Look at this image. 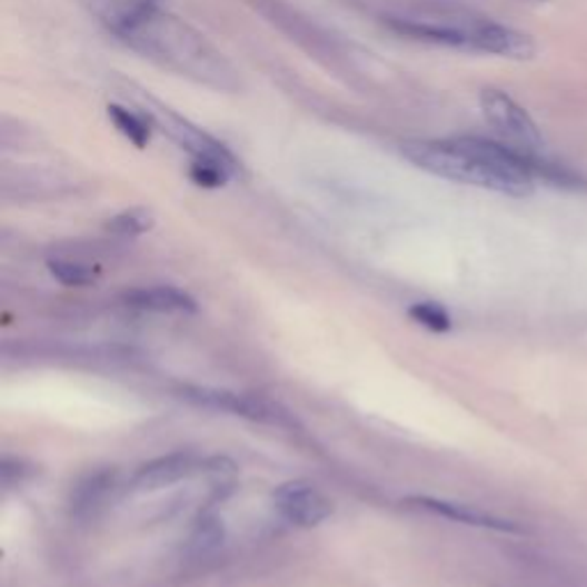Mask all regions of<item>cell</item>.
Listing matches in <instances>:
<instances>
[{
	"label": "cell",
	"mask_w": 587,
	"mask_h": 587,
	"mask_svg": "<svg viewBox=\"0 0 587 587\" xmlns=\"http://www.w3.org/2000/svg\"><path fill=\"white\" fill-rule=\"evenodd\" d=\"M189 177L193 179V183H198V187H202V189L226 187L230 179H235L226 168L213 166V163H200V161H191Z\"/></svg>",
	"instance_id": "ac0fdd59"
},
{
	"label": "cell",
	"mask_w": 587,
	"mask_h": 587,
	"mask_svg": "<svg viewBox=\"0 0 587 587\" xmlns=\"http://www.w3.org/2000/svg\"><path fill=\"white\" fill-rule=\"evenodd\" d=\"M401 157L416 168L468 187H480L511 198L535 191V152H521L494 140L461 136L448 140H407Z\"/></svg>",
	"instance_id": "7a4b0ae2"
},
{
	"label": "cell",
	"mask_w": 587,
	"mask_h": 587,
	"mask_svg": "<svg viewBox=\"0 0 587 587\" xmlns=\"http://www.w3.org/2000/svg\"><path fill=\"white\" fill-rule=\"evenodd\" d=\"M480 106L487 122L505 138L511 142V147H517L521 152H537L541 147V133L533 118L526 110L514 101L509 94L487 88L480 94Z\"/></svg>",
	"instance_id": "277c9868"
},
{
	"label": "cell",
	"mask_w": 587,
	"mask_h": 587,
	"mask_svg": "<svg viewBox=\"0 0 587 587\" xmlns=\"http://www.w3.org/2000/svg\"><path fill=\"white\" fill-rule=\"evenodd\" d=\"M108 32L142 58L200 86L237 92L232 62L191 23L161 10L159 0H79Z\"/></svg>",
	"instance_id": "6da1fadb"
},
{
	"label": "cell",
	"mask_w": 587,
	"mask_h": 587,
	"mask_svg": "<svg viewBox=\"0 0 587 587\" xmlns=\"http://www.w3.org/2000/svg\"><path fill=\"white\" fill-rule=\"evenodd\" d=\"M407 505L422 509V511H429V514H436V517H444V519H450V521H457L464 526H472V528H487V530H498V533H521V528L517 524L494 517V514L470 507V505L452 503V500H438V498H429V496H409Z\"/></svg>",
	"instance_id": "30bf717a"
},
{
	"label": "cell",
	"mask_w": 587,
	"mask_h": 587,
	"mask_svg": "<svg viewBox=\"0 0 587 587\" xmlns=\"http://www.w3.org/2000/svg\"><path fill=\"white\" fill-rule=\"evenodd\" d=\"M181 397H187L193 404H200L205 409L213 411H226L239 418H248L255 422H271V425H285L289 418L287 414L276 407V404L246 395V392H230V390H213V388H183Z\"/></svg>",
	"instance_id": "5b68a950"
},
{
	"label": "cell",
	"mask_w": 587,
	"mask_h": 587,
	"mask_svg": "<svg viewBox=\"0 0 587 587\" xmlns=\"http://www.w3.org/2000/svg\"><path fill=\"white\" fill-rule=\"evenodd\" d=\"M155 223H157V218L150 209L133 207V209H125L118 216L110 218L106 223V230L118 237H140L145 232H150Z\"/></svg>",
	"instance_id": "5bb4252c"
},
{
	"label": "cell",
	"mask_w": 587,
	"mask_h": 587,
	"mask_svg": "<svg viewBox=\"0 0 587 587\" xmlns=\"http://www.w3.org/2000/svg\"><path fill=\"white\" fill-rule=\"evenodd\" d=\"M108 118L129 142L138 147V150H142V147H147V142H150L155 125L142 113V110H131L113 103L108 106Z\"/></svg>",
	"instance_id": "4fadbf2b"
},
{
	"label": "cell",
	"mask_w": 587,
	"mask_h": 587,
	"mask_svg": "<svg viewBox=\"0 0 587 587\" xmlns=\"http://www.w3.org/2000/svg\"><path fill=\"white\" fill-rule=\"evenodd\" d=\"M202 468V461H198L191 452H172L159 459L147 461L136 468L129 480V489L138 494H150L166 487H172L181 480H187L189 475L198 472Z\"/></svg>",
	"instance_id": "9c48e42d"
},
{
	"label": "cell",
	"mask_w": 587,
	"mask_h": 587,
	"mask_svg": "<svg viewBox=\"0 0 587 587\" xmlns=\"http://www.w3.org/2000/svg\"><path fill=\"white\" fill-rule=\"evenodd\" d=\"M472 51H482L509 60H530L537 53L533 37L496 21H475L470 30Z\"/></svg>",
	"instance_id": "ba28073f"
},
{
	"label": "cell",
	"mask_w": 587,
	"mask_h": 587,
	"mask_svg": "<svg viewBox=\"0 0 587 587\" xmlns=\"http://www.w3.org/2000/svg\"><path fill=\"white\" fill-rule=\"evenodd\" d=\"M409 317L418 321L420 326L434 330V334H446V330L452 328V319L446 308H440L438 304L425 301V304H414L409 308Z\"/></svg>",
	"instance_id": "e0dca14e"
},
{
	"label": "cell",
	"mask_w": 587,
	"mask_h": 587,
	"mask_svg": "<svg viewBox=\"0 0 587 587\" xmlns=\"http://www.w3.org/2000/svg\"><path fill=\"white\" fill-rule=\"evenodd\" d=\"M223 544V526L216 517H202L191 535V550L196 556H207Z\"/></svg>",
	"instance_id": "2e32d148"
},
{
	"label": "cell",
	"mask_w": 587,
	"mask_h": 587,
	"mask_svg": "<svg viewBox=\"0 0 587 587\" xmlns=\"http://www.w3.org/2000/svg\"><path fill=\"white\" fill-rule=\"evenodd\" d=\"M125 304L138 310L150 312H196L198 304L187 291L177 287L159 285V287H140L125 294Z\"/></svg>",
	"instance_id": "7c38bea8"
},
{
	"label": "cell",
	"mask_w": 587,
	"mask_h": 587,
	"mask_svg": "<svg viewBox=\"0 0 587 587\" xmlns=\"http://www.w3.org/2000/svg\"><path fill=\"white\" fill-rule=\"evenodd\" d=\"M131 94L138 99V110H142V113L150 118L155 129L166 133L179 147V150L187 152L193 161L220 166V168H226L232 177L241 175V163L223 142L216 140L213 136H209L207 131L189 122L187 118L177 116L172 108L163 106L161 101H157L147 92L138 90V94L136 92Z\"/></svg>",
	"instance_id": "3957f363"
},
{
	"label": "cell",
	"mask_w": 587,
	"mask_h": 587,
	"mask_svg": "<svg viewBox=\"0 0 587 587\" xmlns=\"http://www.w3.org/2000/svg\"><path fill=\"white\" fill-rule=\"evenodd\" d=\"M49 271L67 287H88L97 280V269L73 260H49Z\"/></svg>",
	"instance_id": "9a60e30c"
},
{
	"label": "cell",
	"mask_w": 587,
	"mask_h": 587,
	"mask_svg": "<svg viewBox=\"0 0 587 587\" xmlns=\"http://www.w3.org/2000/svg\"><path fill=\"white\" fill-rule=\"evenodd\" d=\"M388 28L397 34L409 37V40L434 44V47H450V49H472L470 47V30L475 21H436L422 17H388Z\"/></svg>",
	"instance_id": "52a82bcc"
},
{
	"label": "cell",
	"mask_w": 587,
	"mask_h": 587,
	"mask_svg": "<svg viewBox=\"0 0 587 587\" xmlns=\"http://www.w3.org/2000/svg\"><path fill=\"white\" fill-rule=\"evenodd\" d=\"M280 517L299 528H312L334 514L330 500L308 482H287L273 494Z\"/></svg>",
	"instance_id": "8992f818"
},
{
	"label": "cell",
	"mask_w": 587,
	"mask_h": 587,
	"mask_svg": "<svg viewBox=\"0 0 587 587\" xmlns=\"http://www.w3.org/2000/svg\"><path fill=\"white\" fill-rule=\"evenodd\" d=\"M118 487V472L116 470H97L86 475L77 487L71 489L69 507L77 519H90L94 514L106 507Z\"/></svg>",
	"instance_id": "8fae6325"
}]
</instances>
